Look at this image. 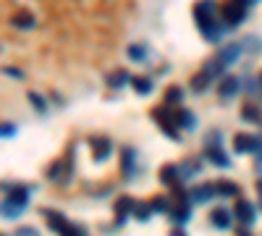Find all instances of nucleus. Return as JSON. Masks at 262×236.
I'll use <instances>...</instances> for the list:
<instances>
[{"label":"nucleus","instance_id":"1","mask_svg":"<svg viewBox=\"0 0 262 236\" xmlns=\"http://www.w3.org/2000/svg\"><path fill=\"white\" fill-rule=\"evenodd\" d=\"M217 13L221 11H217L215 0H196L194 3V21H196V27H200V32L207 42H217L228 27L223 18H217Z\"/></svg>","mask_w":262,"mask_h":236},{"label":"nucleus","instance_id":"2","mask_svg":"<svg viewBox=\"0 0 262 236\" xmlns=\"http://www.w3.org/2000/svg\"><path fill=\"white\" fill-rule=\"evenodd\" d=\"M152 113V121L155 123H160V128L168 134V139H173V142H179L181 139V134H179V121H176V111H168V105H155V108L149 111Z\"/></svg>","mask_w":262,"mask_h":236},{"label":"nucleus","instance_id":"3","mask_svg":"<svg viewBox=\"0 0 262 236\" xmlns=\"http://www.w3.org/2000/svg\"><path fill=\"white\" fill-rule=\"evenodd\" d=\"M249 3H252V0H226V3L217 8V11H221V18L226 21L228 27H238L247 18Z\"/></svg>","mask_w":262,"mask_h":236},{"label":"nucleus","instance_id":"4","mask_svg":"<svg viewBox=\"0 0 262 236\" xmlns=\"http://www.w3.org/2000/svg\"><path fill=\"white\" fill-rule=\"evenodd\" d=\"M259 147H262V137H254V134H236L233 137V153H238V155L259 153Z\"/></svg>","mask_w":262,"mask_h":236},{"label":"nucleus","instance_id":"5","mask_svg":"<svg viewBox=\"0 0 262 236\" xmlns=\"http://www.w3.org/2000/svg\"><path fill=\"white\" fill-rule=\"evenodd\" d=\"M233 216H236V221L242 223V226L249 228V226L257 221V210H254V205H252L249 200L238 197V200H236V207H233Z\"/></svg>","mask_w":262,"mask_h":236},{"label":"nucleus","instance_id":"6","mask_svg":"<svg viewBox=\"0 0 262 236\" xmlns=\"http://www.w3.org/2000/svg\"><path fill=\"white\" fill-rule=\"evenodd\" d=\"M3 189H6V200H11V202H16V205H21V207H27V202H29V197H32V186H27V184H3Z\"/></svg>","mask_w":262,"mask_h":236},{"label":"nucleus","instance_id":"7","mask_svg":"<svg viewBox=\"0 0 262 236\" xmlns=\"http://www.w3.org/2000/svg\"><path fill=\"white\" fill-rule=\"evenodd\" d=\"M90 147H92V160H97V163L107 160L113 153V142L107 137H90Z\"/></svg>","mask_w":262,"mask_h":236},{"label":"nucleus","instance_id":"8","mask_svg":"<svg viewBox=\"0 0 262 236\" xmlns=\"http://www.w3.org/2000/svg\"><path fill=\"white\" fill-rule=\"evenodd\" d=\"M42 216H45L50 231H55V233H60V236L71 228V223L66 221V216H63V212H58V210H48V207H45V210H42Z\"/></svg>","mask_w":262,"mask_h":236},{"label":"nucleus","instance_id":"9","mask_svg":"<svg viewBox=\"0 0 262 236\" xmlns=\"http://www.w3.org/2000/svg\"><path fill=\"white\" fill-rule=\"evenodd\" d=\"M205 158L217 168H231V158L223 153V144H205Z\"/></svg>","mask_w":262,"mask_h":236},{"label":"nucleus","instance_id":"10","mask_svg":"<svg viewBox=\"0 0 262 236\" xmlns=\"http://www.w3.org/2000/svg\"><path fill=\"white\" fill-rule=\"evenodd\" d=\"M238 92H242V79H236V76H223L221 84H217V97H223V100H231Z\"/></svg>","mask_w":262,"mask_h":236},{"label":"nucleus","instance_id":"11","mask_svg":"<svg viewBox=\"0 0 262 236\" xmlns=\"http://www.w3.org/2000/svg\"><path fill=\"white\" fill-rule=\"evenodd\" d=\"M189 197H191V205H205L212 197H217V189H215V184H200L189 191Z\"/></svg>","mask_w":262,"mask_h":236},{"label":"nucleus","instance_id":"12","mask_svg":"<svg viewBox=\"0 0 262 236\" xmlns=\"http://www.w3.org/2000/svg\"><path fill=\"white\" fill-rule=\"evenodd\" d=\"M134 207H137V200H134V197L121 195V197L116 200V216H118L116 226H123V223H126V218H128V212H134Z\"/></svg>","mask_w":262,"mask_h":236},{"label":"nucleus","instance_id":"13","mask_svg":"<svg viewBox=\"0 0 262 236\" xmlns=\"http://www.w3.org/2000/svg\"><path fill=\"white\" fill-rule=\"evenodd\" d=\"M134 163H137V153L131 147H123L121 149V176L126 181L134 179Z\"/></svg>","mask_w":262,"mask_h":236},{"label":"nucleus","instance_id":"14","mask_svg":"<svg viewBox=\"0 0 262 236\" xmlns=\"http://www.w3.org/2000/svg\"><path fill=\"white\" fill-rule=\"evenodd\" d=\"M11 24H13L18 32H32V29L37 27V21H34L32 11H16V13L11 16Z\"/></svg>","mask_w":262,"mask_h":236},{"label":"nucleus","instance_id":"15","mask_svg":"<svg viewBox=\"0 0 262 236\" xmlns=\"http://www.w3.org/2000/svg\"><path fill=\"white\" fill-rule=\"evenodd\" d=\"M160 181H163L165 186H176L179 181H184V179H181V168H179L176 163H165V165L160 168Z\"/></svg>","mask_w":262,"mask_h":236},{"label":"nucleus","instance_id":"16","mask_svg":"<svg viewBox=\"0 0 262 236\" xmlns=\"http://www.w3.org/2000/svg\"><path fill=\"white\" fill-rule=\"evenodd\" d=\"M226 66L228 63L221 58V55H212V58H207L205 60V66H202V71L210 76V79H217V76H223V71H226Z\"/></svg>","mask_w":262,"mask_h":236},{"label":"nucleus","instance_id":"17","mask_svg":"<svg viewBox=\"0 0 262 236\" xmlns=\"http://www.w3.org/2000/svg\"><path fill=\"white\" fill-rule=\"evenodd\" d=\"M233 212L231 210H226V207H215L212 212H210V223L215 226V228H221V231H226V228H231V218Z\"/></svg>","mask_w":262,"mask_h":236},{"label":"nucleus","instance_id":"18","mask_svg":"<svg viewBox=\"0 0 262 236\" xmlns=\"http://www.w3.org/2000/svg\"><path fill=\"white\" fill-rule=\"evenodd\" d=\"M179 168H181V179H184V181H189V179H194V176H200V174H202V163H200V158H189V160L179 163Z\"/></svg>","mask_w":262,"mask_h":236},{"label":"nucleus","instance_id":"19","mask_svg":"<svg viewBox=\"0 0 262 236\" xmlns=\"http://www.w3.org/2000/svg\"><path fill=\"white\" fill-rule=\"evenodd\" d=\"M189 218H191V202H176V207L170 210V221L184 226Z\"/></svg>","mask_w":262,"mask_h":236},{"label":"nucleus","instance_id":"20","mask_svg":"<svg viewBox=\"0 0 262 236\" xmlns=\"http://www.w3.org/2000/svg\"><path fill=\"white\" fill-rule=\"evenodd\" d=\"M242 53H244V45H242V42H231V45L221 48V53H217V55H221V58L228 63V66H231V63H236L238 58H242Z\"/></svg>","mask_w":262,"mask_h":236},{"label":"nucleus","instance_id":"21","mask_svg":"<svg viewBox=\"0 0 262 236\" xmlns=\"http://www.w3.org/2000/svg\"><path fill=\"white\" fill-rule=\"evenodd\" d=\"M131 81V76H128V71L126 69H116L113 74H107V87H111V90H121L123 87V84H128Z\"/></svg>","mask_w":262,"mask_h":236},{"label":"nucleus","instance_id":"22","mask_svg":"<svg viewBox=\"0 0 262 236\" xmlns=\"http://www.w3.org/2000/svg\"><path fill=\"white\" fill-rule=\"evenodd\" d=\"M242 118L249 121V123H262V108L247 102V105H242Z\"/></svg>","mask_w":262,"mask_h":236},{"label":"nucleus","instance_id":"23","mask_svg":"<svg viewBox=\"0 0 262 236\" xmlns=\"http://www.w3.org/2000/svg\"><path fill=\"white\" fill-rule=\"evenodd\" d=\"M215 189H217V195H221V197H238V195H242L238 184H233V181H217Z\"/></svg>","mask_w":262,"mask_h":236},{"label":"nucleus","instance_id":"24","mask_svg":"<svg viewBox=\"0 0 262 236\" xmlns=\"http://www.w3.org/2000/svg\"><path fill=\"white\" fill-rule=\"evenodd\" d=\"M131 87H134L137 95H149L152 92V79L149 76H134L131 79Z\"/></svg>","mask_w":262,"mask_h":236},{"label":"nucleus","instance_id":"25","mask_svg":"<svg viewBox=\"0 0 262 236\" xmlns=\"http://www.w3.org/2000/svg\"><path fill=\"white\" fill-rule=\"evenodd\" d=\"M210 81H212V79H210L205 71H200V74H194V76H191V81H189V84H191V90H194L196 95H200V92H205V90L210 87Z\"/></svg>","mask_w":262,"mask_h":236},{"label":"nucleus","instance_id":"26","mask_svg":"<svg viewBox=\"0 0 262 236\" xmlns=\"http://www.w3.org/2000/svg\"><path fill=\"white\" fill-rule=\"evenodd\" d=\"M184 100V90L179 87V84H170V87L165 90V105H179Z\"/></svg>","mask_w":262,"mask_h":236},{"label":"nucleus","instance_id":"27","mask_svg":"<svg viewBox=\"0 0 262 236\" xmlns=\"http://www.w3.org/2000/svg\"><path fill=\"white\" fill-rule=\"evenodd\" d=\"M176 121H179V126H181V128H194V126H196L194 113H191V111H186V108H179V111H176Z\"/></svg>","mask_w":262,"mask_h":236},{"label":"nucleus","instance_id":"28","mask_svg":"<svg viewBox=\"0 0 262 236\" xmlns=\"http://www.w3.org/2000/svg\"><path fill=\"white\" fill-rule=\"evenodd\" d=\"M21 205H16V202H11V200H3V218L6 221H13V218H18L21 216Z\"/></svg>","mask_w":262,"mask_h":236},{"label":"nucleus","instance_id":"29","mask_svg":"<svg viewBox=\"0 0 262 236\" xmlns=\"http://www.w3.org/2000/svg\"><path fill=\"white\" fill-rule=\"evenodd\" d=\"M152 205L147 202V205H142V202H137V207H134V216H137V221H142V223H147L149 218H152Z\"/></svg>","mask_w":262,"mask_h":236},{"label":"nucleus","instance_id":"30","mask_svg":"<svg viewBox=\"0 0 262 236\" xmlns=\"http://www.w3.org/2000/svg\"><path fill=\"white\" fill-rule=\"evenodd\" d=\"M27 97H29V102H32L34 108H37V113H39V116H45V113H48V102L42 100V97H39L37 92H29Z\"/></svg>","mask_w":262,"mask_h":236},{"label":"nucleus","instance_id":"31","mask_svg":"<svg viewBox=\"0 0 262 236\" xmlns=\"http://www.w3.org/2000/svg\"><path fill=\"white\" fill-rule=\"evenodd\" d=\"M128 58H131V60H137V63H144V60H147V50H144V45H131V48H128Z\"/></svg>","mask_w":262,"mask_h":236},{"label":"nucleus","instance_id":"32","mask_svg":"<svg viewBox=\"0 0 262 236\" xmlns=\"http://www.w3.org/2000/svg\"><path fill=\"white\" fill-rule=\"evenodd\" d=\"M242 45H244V50H249V53H259V50H262V39H259V37H244Z\"/></svg>","mask_w":262,"mask_h":236},{"label":"nucleus","instance_id":"33","mask_svg":"<svg viewBox=\"0 0 262 236\" xmlns=\"http://www.w3.org/2000/svg\"><path fill=\"white\" fill-rule=\"evenodd\" d=\"M149 205H152V210H155V212H165V210H168V200H165L163 195L152 197V200H149Z\"/></svg>","mask_w":262,"mask_h":236},{"label":"nucleus","instance_id":"34","mask_svg":"<svg viewBox=\"0 0 262 236\" xmlns=\"http://www.w3.org/2000/svg\"><path fill=\"white\" fill-rule=\"evenodd\" d=\"M205 142H207V144H223V134H221V132H215V128H212V132L205 137Z\"/></svg>","mask_w":262,"mask_h":236},{"label":"nucleus","instance_id":"35","mask_svg":"<svg viewBox=\"0 0 262 236\" xmlns=\"http://www.w3.org/2000/svg\"><path fill=\"white\" fill-rule=\"evenodd\" d=\"M13 236H39V231L37 228H32V226H21V228H16V233Z\"/></svg>","mask_w":262,"mask_h":236},{"label":"nucleus","instance_id":"36","mask_svg":"<svg viewBox=\"0 0 262 236\" xmlns=\"http://www.w3.org/2000/svg\"><path fill=\"white\" fill-rule=\"evenodd\" d=\"M16 137V126L13 123H3V139H13Z\"/></svg>","mask_w":262,"mask_h":236},{"label":"nucleus","instance_id":"37","mask_svg":"<svg viewBox=\"0 0 262 236\" xmlns=\"http://www.w3.org/2000/svg\"><path fill=\"white\" fill-rule=\"evenodd\" d=\"M63 236H84V228H79V226H71V228L66 231Z\"/></svg>","mask_w":262,"mask_h":236},{"label":"nucleus","instance_id":"38","mask_svg":"<svg viewBox=\"0 0 262 236\" xmlns=\"http://www.w3.org/2000/svg\"><path fill=\"white\" fill-rule=\"evenodd\" d=\"M6 76H13V79H21L24 74H21L18 69H11V66H6Z\"/></svg>","mask_w":262,"mask_h":236},{"label":"nucleus","instance_id":"39","mask_svg":"<svg viewBox=\"0 0 262 236\" xmlns=\"http://www.w3.org/2000/svg\"><path fill=\"white\" fill-rule=\"evenodd\" d=\"M236 236H252V233L247 231V226H242V228H238V231H236Z\"/></svg>","mask_w":262,"mask_h":236},{"label":"nucleus","instance_id":"40","mask_svg":"<svg viewBox=\"0 0 262 236\" xmlns=\"http://www.w3.org/2000/svg\"><path fill=\"white\" fill-rule=\"evenodd\" d=\"M170 236H186V233H184L181 228H176V231H170Z\"/></svg>","mask_w":262,"mask_h":236},{"label":"nucleus","instance_id":"41","mask_svg":"<svg viewBox=\"0 0 262 236\" xmlns=\"http://www.w3.org/2000/svg\"><path fill=\"white\" fill-rule=\"evenodd\" d=\"M257 195L262 197V179H257Z\"/></svg>","mask_w":262,"mask_h":236},{"label":"nucleus","instance_id":"42","mask_svg":"<svg viewBox=\"0 0 262 236\" xmlns=\"http://www.w3.org/2000/svg\"><path fill=\"white\" fill-rule=\"evenodd\" d=\"M259 207H262V197H259Z\"/></svg>","mask_w":262,"mask_h":236},{"label":"nucleus","instance_id":"43","mask_svg":"<svg viewBox=\"0 0 262 236\" xmlns=\"http://www.w3.org/2000/svg\"><path fill=\"white\" fill-rule=\"evenodd\" d=\"M252 3H254V0H252Z\"/></svg>","mask_w":262,"mask_h":236},{"label":"nucleus","instance_id":"44","mask_svg":"<svg viewBox=\"0 0 262 236\" xmlns=\"http://www.w3.org/2000/svg\"><path fill=\"white\" fill-rule=\"evenodd\" d=\"M259 79H262V76H259Z\"/></svg>","mask_w":262,"mask_h":236}]
</instances>
